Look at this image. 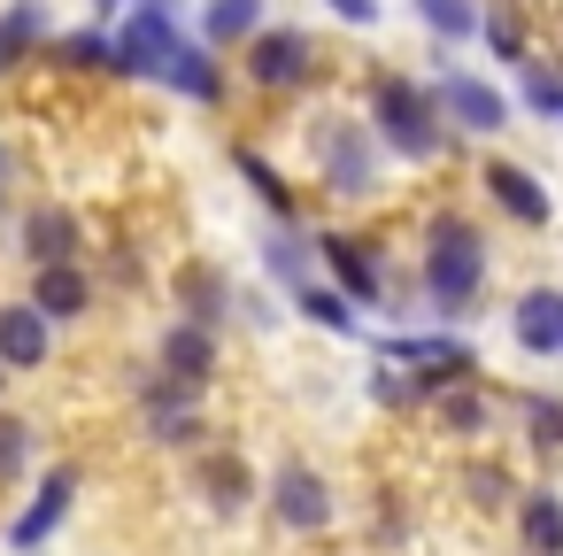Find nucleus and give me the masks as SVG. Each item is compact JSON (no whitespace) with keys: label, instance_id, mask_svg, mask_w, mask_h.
<instances>
[{"label":"nucleus","instance_id":"f257e3e1","mask_svg":"<svg viewBox=\"0 0 563 556\" xmlns=\"http://www.w3.org/2000/svg\"><path fill=\"white\" fill-rule=\"evenodd\" d=\"M478 279H486V240H478L471 225L440 217V225H432V255H424L432 302H440V309H463V302L478 294Z\"/></svg>","mask_w":563,"mask_h":556},{"label":"nucleus","instance_id":"f03ea898","mask_svg":"<svg viewBox=\"0 0 563 556\" xmlns=\"http://www.w3.org/2000/svg\"><path fill=\"white\" fill-rule=\"evenodd\" d=\"M378 132H386L401 155H417V163L440 148V124H432V109H424V94H417L409 78H386V86H378Z\"/></svg>","mask_w":563,"mask_h":556},{"label":"nucleus","instance_id":"7ed1b4c3","mask_svg":"<svg viewBox=\"0 0 563 556\" xmlns=\"http://www.w3.org/2000/svg\"><path fill=\"white\" fill-rule=\"evenodd\" d=\"M170 17H163V0H147V9L132 17V32L109 47V70H132V78H163V63H170Z\"/></svg>","mask_w":563,"mask_h":556},{"label":"nucleus","instance_id":"20e7f679","mask_svg":"<svg viewBox=\"0 0 563 556\" xmlns=\"http://www.w3.org/2000/svg\"><path fill=\"white\" fill-rule=\"evenodd\" d=\"M509 325H517V348H532V356H555V348H563V294H548V286L517 294Z\"/></svg>","mask_w":563,"mask_h":556},{"label":"nucleus","instance_id":"39448f33","mask_svg":"<svg viewBox=\"0 0 563 556\" xmlns=\"http://www.w3.org/2000/svg\"><path fill=\"white\" fill-rule=\"evenodd\" d=\"M271 502H278V517H286V525H301V533L332 525V494H324V479H317V471H278Z\"/></svg>","mask_w":563,"mask_h":556},{"label":"nucleus","instance_id":"423d86ee","mask_svg":"<svg viewBox=\"0 0 563 556\" xmlns=\"http://www.w3.org/2000/svg\"><path fill=\"white\" fill-rule=\"evenodd\" d=\"M301 70H309V47H301L294 32H263V40L247 47V78H255V86H301Z\"/></svg>","mask_w":563,"mask_h":556},{"label":"nucleus","instance_id":"0eeeda50","mask_svg":"<svg viewBox=\"0 0 563 556\" xmlns=\"http://www.w3.org/2000/svg\"><path fill=\"white\" fill-rule=\"evenodd\" d=\"M324 178H332V194H371V148L355 124L324 132Z\"/></svg>","mask_w":563,"mask_h":556},{"label":"nucleus","instance_id":"6e6552de","mask_svg":"<svg viewBox=\"0 0 563 556\" xmlns=\"http://www.w3.org/2000/svg\"><path fill=\"white\" fill-rule=\"evenodd\" d=\"M440 101H448V117H455L463 132H501V124H509V101H501L494 86H478V78H448Z\"/></svg>","mask_w":563,"mask_h":556},{"label":"nucleus","instance_id":"1a4fd4ad","mask_svg":"<svg viewBox=\"0 0 563 556\" xmlns=\"http://www.w3.org/2000/svg\"><path fill=\"white\" fill-rule=\"evenodd\" d=\"M209 363H217L209 325H178V332L163 340V371H170V386H209Z\"/></svg>","mask_w":563,"mask_h":556},{"label":"nucleus","instance_id":"9d476101","mask_svg":"<svg viewBox=\"0 0 563 556\" xmlns=\"http://www.w3.org/2000/svg\"><path fill=\"white\" fill-rule=\"evenodd\" d=\"M40 356H47V317H40L32 302L0 309V363H9V371H32Z\"/></svg>","mask_w":563,"mask_h":556},{"label":"nucleus","instance_id":"9b49d317","mask_svg":"<svg viewBox=\"0 0 563 556\" xmlns=\"http://www.w3.org/2000/svg\"><path fill=\"white\" fill-rule=\"evenodd\" d=\"M70 494H78V479H70V471H55V479L40 487V502H32V510L16 517V533H9V541H16V548H40V541H47V533L63 525V510H70Z\"/></svg>","mask_w":563,"mask_h":556},{"label":"nucleus","instance_id":"f8f14e48","mask_svg":"<svg viewBox=\"0 0 563 556\" xmlns=\"http://www.w3.org/2000/svg\"><path fill=\"white\" fill-rule=\"evenodd\" d=\"M486 186H494V201H501L517 225H548V194H540L517 163H494V171H486Z\"/></svg>","mask_w":563,"mask_h":556},{"label":"nucleus","instance_id":"ddd939ff","mask_svg":"<svg viewBox=\"0 0 563 556\" xmlns=\"http://www.w3.org/2000/svg\"><path fill=\"white\" fill-rule=\"evenodd\" d=\"M517 533H525V556H563V502L555 494H525Z\"/></svg>","mask_w":563,"mask_h":556},{"label":"nucleus","instance_id":"4468645a","mask_svg":"<svg viewBox=\"0 0 563 556\" xmlns=\"http://www.w3.org/2000/svg\"><path fill=\"white\" fill-rule=\"evenodd\" d=\"M24 248H32V263H70V248H78V225H70V209H32V225H24Z\"/></svg>","mask_w":563,"mask_h":556},{"label":"nucleus","instance_id":"2eb2a0df","mask_svg":"<svg viewBox=\"0 0 563 556\" xmlns=\"http://www.w3.org/2000/svg\"><path fill=\"white\" fill-rule=\"evenodd\" d=\"M32 309H40V317H78V309H86V279H78L70 263H40V294H32Z\"/></svg>","mask_w":563,"mask_h":556},{"label":"nucleus","instance_id":"dca6fc26","mask_svg":"<svg viewBox=\"0 0 563 556\" xmlns=\"http://www.w3.org/2000/svg\"><path fill=\"white\" fill-rule=\"evenodd\" d=\"M317 248H324V263H332V271L347 279V294L378 302V263L363 255V240H340V232H332V240H317Z\"/></svg>","mask_w":563,"mask_h":556},{"label":"nucleus","instance_id":"f3484780","mask_svg":"<svg viewBox=\"0 0 563 556\" xmlns=\"http://www.w3.org/2000/svg\"><path fill=\"white\" fill-rule=\"evenodd\" d=\"M163 78H170L178 94H194V101H217V63H209L201 47H170V63H163Z\"/></svg>","mask_w":563,"mask_h":556},{"label":"nucleus","instance_id":"a211bd4d","mask_svg":"<svg viewBox=\"0 0 563 556\" xmlns=\"http://www.w3.org/2000/svg\"><path fill=\"white\" fill-rule=\"evenodd\" d=\"M255 24H263V0H209V47L247 40Z\"/></svg>","mask_w":563,"mask_h":556},{"label":"nucleus","instance_id":"6ab92c4d","mask_svg":"<svg viewBox=\"0 0 563 556\" xmlns=\"http://www.w3.org/2000/svg\"><path fill=\"white\" fill-rule=\"evenodd\" d=\"M32 32H40V9H32V0H16V9L0 17V70H9V63L32 47Z\"/></svg>","mask_w":563,"mask_h":556},{"label":"nucleus","instance_id":"aec40b11","mask_svg":"<svg viewBox=\"0 0 563 556\" xmlns=\"http://www.w3.org/2000/svg\"><path fill=\"white\" fill-rule=\"evenodd\" d=\"M301 317H317V325H332V332H355V309H347L340 294H324V286H301Z\"/></svg>","mask_w":563,"mask_h":556},{"label":"nucleus","instance_id":"412c9836","mask_svg":"<svg viewBox=\"0 0 563 556\" xmlns=\"http://www.w3.org/2000/svg\"><path fill=\"white\" fill-rule=\"evenodd\" d=\"M417 9H424V24H432V32H448V40H463V32L478 24L471 0H417Z\"/></svg>","mask_w":563,"mask_h":556},{"label":"nucleus","instance_id":"4be33fe9","mask_svg":"<svg viewBox=\"0 0 563 556\" xmlns=\"http://www.w3.org/2000/svg\"><path fill=\"white\" fill-rule=\"evenodd\" d=\"M209 487H217V510H240L247 502V471L224 456V464H209Z\"/></svg>","mask_w":563,"mask_h":556},{"label":"nucleus","instance_id":"5701e85b","mask_svg":"<svg viewBox=\"0 0 563 556\" xmlns=\"http://www.w3.org/2000/svg\"><path fill=\"white\" fill-rule=\"evenodd\" d=\"M63 63L70 70H109V40H86L78 32V40H63Z\"/></svg>","mask_w":563,"mask_h":556},{"label":"nucleus","instance_id":"b1692460","mask_svg":"<svg viewBox=\"0 0 563 556\" xmlns=\"http://www.w3.org/2000/svg\"><path fill=\"white\" fill-rule=\"evenodd\" d=\"M240 171L255 178V194H263L271 209H286V186H278V171H263V155H240Z\"/></svg>","mask_w":563,"mask_h":556},{"label":"nucleus","instance_id":"393cba45","mask_svg":"<svg viewBox=\"0 0 563 556\" xmlns=\"http://www.w3.org/2000/svg\"><path fill=\"white\" fill-rule=\"evenodd\" d=\"M186 302H194V325H209V317H217V279L186 271Z\"/></svg>","mask_w":563,"mask_h":556},{"label":"nucleus","instance_id":"a878e982","mask_svg":"<svg viewBox=\"0 0 563 556\" xmlns=\"http://www.w3.org/2000/svg\"><path fill=\"white\" fill-rule=\"evenodd\" d=\"M24 448H32V433L0 417V471H16V464H24Z\"/></svg>","mask_w":563,"mask_h":556},{"label":"nucleus","instance_id":"bb28decb","mask_svg":"<svg viewBox=\"0 0 563 556\" xmlns=\"http://www.w3.org/2000/svg\"><path fill=\"white\" fill-rule=\"evenodd\" d=\"M271 271H278V279H294V286H301V271H309V255H301V248H294V240H278V248H271Z\"/></svg>","mask_w":563,"mask_h":556},{"label":"nucleus","instance_id":"cd10ccee","mask_svg":"<svg viewBox=\"0 0 563 556\" xmlns=\"http://www.w3.org/2000/svg\"><path fill=\"white\" fill-rule=\"evenodd\" d=\"M486 40H494V55H501V63H517V24H509V17H494V24H486Z\"/></svg>","mask_w":563,"mask_h":556},{"label":"nucleus","instance_id":"c85d7f7f","mask_svg":"<svg viewBox=\"0 0 563 556\" xmlns=\"http://www.w3.org/2000/svg\"><path fill=\"white\" fill-rule=\"evenodd\" d=\"M478 417H486V410H478V402H471V394H448V425H463V433H471V425H478Z\"/></svg>","mask_w":563,"mask_h":556},{"label":"nucleus","instance_id":"c756f323","mask_svg":"<svg viewBox=\"0 0 563 556\" xmlns=\"http://www.w3.org/2000/svg\"><path fill=\"white\" fill-rule=\"evenodd\" d=\"M532 417H540V440H563V410L555 402H532Z\"/></svg>","mask_w":563,"mask_h":556},{"label":"nucleus","instance_id":"7c9ffc66","mask_svg":"<svg viewBox=\"0 0 563 556\" xmlns=\"http://www.w3.org/2000/svg\"><path fill=\"white\" fill-rule=\"evenodd\" d=\"M332 9H340L347 24H378V0H332Z\"/></svg>","mask_w":563,"mask_h":556},{"label":"nucleus","instance_id":"2f4dec72","mask_svg":"<svg viewBox=\"0 0 563 556\" xmlns=\"http://www.w3.org/2000/svg\"><path fill=\"white\" fill-rule=\"evenodd\" d=\"M409 394H417V379H394V371L378 379V402H409Z\"/></svg>","mask_w":563,"mask_h":556},{"label":"nucleus","instance_id":"473e14b6","mask_svg":"<svg viewBox=\"0 0 563 556\" xmlns=\"http://www.w3.org/2000/svg\"><path fill=\"white\" fill-rule=\"evenodd\" d=\"M0 178H9V163H0Z\"/></svg>","mask_w":563,"mask_h":556},{"label":"nucleus","instance_id":"72a5a7b5","mask_svg":"<svg viewBox=\"0 0 563 556\" xmlns=\"http://www.w3.org/2000/svg\"><path fill=\"white\" fill-rule=\"evenodd\" d=\"M0 379H9V363H0Z\"/></svg>","mask_w":563,"mask_h":556}]
</instances>
